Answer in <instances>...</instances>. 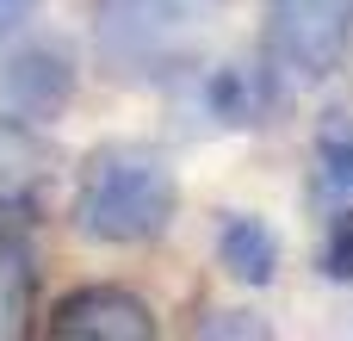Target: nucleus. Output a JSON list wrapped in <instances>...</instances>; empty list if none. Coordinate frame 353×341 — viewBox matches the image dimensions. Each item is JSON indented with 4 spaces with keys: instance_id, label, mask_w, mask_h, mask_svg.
Here are the masks:
<instances>
[{
    "instance_id": "obj_9",
    "label": "nucleus",
    "mask_w": 353,
    "mask_h": 341,
    "mask_svg": "<svg viewBox=\"0 0 353 341\" xmlns=\"http://www.w3.org/2000/svg\"><path fill=\"white\" fill-rule=\"evenodd\" d=\"M316 168H323V186L353 199V130H329L316 143Z\"/></svg>"
},
{
    "instance_id": "obj_11",
    "label": "nucleus",
    "mask_w": 353,
    "mask_h": 341,
    "mask_svg": "<svg viewBox=\"0 0 353 341\" xmlns=\"http://www.w3.org/2000/svg\"><path fill=\"white\" fill-rule=\"evenodd\" d=\"M37 6H43V0H0V37H12V31H19Z\"/></svg>"
},
{
    "instance_id": "obj_10",
    "label": "nucleus",
    "mask_w": 353,
    "mask_h": 341,
    "mask_svg": "<svg viewBox=\"0 0 353 341\" xmlns=\"http://www.w3.org/2000/svg\"><path fill=\"white\" fill-rule=\"evenodd\" d=\"M316 273L335 280V286H353V211L329 230V242H323V255H316Z\"/></svg>"
},
{
    "instance_id": "obj_2",
    "label": "nucleus",
    "mask_w": 353,
    "mask_h": 341,
    "mask_svg": "<svg viewBox=\"0 0 353 341\" xmlns=\"http://www.w3.org/2000/svg\"><path fill=\"white\" fill-rule=\"evenodd\" d=\"M211 31L205 0H99L93 6V43L99 62L118 81H174L199 62V43Z\"/></svg>"
},
{
    "instance_id": "obj_4",
    "label": "nucleus",
    "mask_w": 353,
    "mask_h": 341,
    "mask_svg": "<svg viewBox=\"0 0 353 341\" xmlns=\"http://www.w3.org/2000/svg\"><path fill=\"white\" fill-rule=\"evenodd\" d=\"M50 335L56 341H149L155 311L124 286H81L50 311Z\"/></svg>"
},
{
    "instance_id": "obj_3",
    "label": "nucleus",
    "mask_w": 353,
    "mask_h": 341,
    "mask_svg": "<svg viewBox=\"0 0 353 341\" xmlns=\"http://www.w3.org/2000/svg\"><path fill=\"white\" fill-rule=\"evenodd\" d=\"M353 56V0H279L267 25V62L292 81H329Z\"/></svg>"
},
{
    "instance_id": "obj_6",
    "label": "nucleus",
    "mask_w": 353,
    "mask_h": 341,
    "mask_svg": "<svg viewBox=\"0 0 353 341\" xmlns=\"http://www.w3.org/2000/svg\"><path fill=\"white\" fill-rule=\"evenodd\" d=\"M56 180V143L25 118H0V211H31Z\"/></svg>"
},
{
    "instance_id": "obj_1",
    "label": "nucleus",
    "mask_w": 353,
    "mask_h": 341,
    "mask_svg": "<svg viewBox=\"0 0 353 341\" xmlns=\"http://www.w3.org/2000/svg\"><path fill=\"white\" fill-rule=\"evenodd\" d=\"M180 211V180L149 143H99L74 174V230L99 249H143Z\"/></svg>"
},
{
    "instance_id": "obj_7",
    "label": "nucleus",
    "mask_w": 353,
    "mask_h": 341,
    "mask_svg": "<svg viewBox=\"0 0 353 341\" xmlns=\"http://www.w3.org/2000/svg\"><path fill=\"white\" fill-rule=\"evenodd\" d=\"M31 298H37V249L19 211H0V341L31 329Z\"/></svg>"
},
{
    "instance_id": "obj_8",
    "label": "nucleus",
    "mask_w": 353,
    "mask_h": 341,
    "mask_svg": "<svg viewBox=\"0 0 353 341\" xmlns=\"http://www.w3.org/2000/svg\"><path fill=\"white\" fill-rule=\"evenodd\" d=\"M217 267L236 286H273L279 280V236L254 211H223L217 217Z\"/></svg>"
},
{
    "instance_id": "obj_5",
    "label": "nucleus",
    "mask_w": 353,
    "mask_h": 341,
    "mask_svg": "<svg viewBox=\"0 0 353 341\" xmlns=\"http://www.w3.org/2000/svg\"><path fill=\"white\" fill-rule=\"evenodd\" d=\"M279 106V68L273 62H217L199 75V112L223 130H254Z\"/></svg>"
}]
</instances>
